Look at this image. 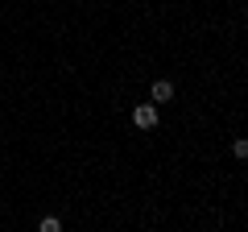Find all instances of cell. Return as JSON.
Wrapping results in <instances>:
<instances>
[{
    "label": "cell",
    "instance_id": "obj_1",
    "mask_svg": "<svg viewBox=\"0 0 248 232\" xmlns=\"http://www.w3.org/2000/svg\"><path fill=\"white\" fill-rule=\"evenodd\" d=\"M133 125H137V129H157V104H149V99L137 104V108H133Z\"/></svg>",
    "mask_w": 248,
    "mask_h": 232
},
{
    "label": "cell",
    "instance_id": "obj_2",
    "mask_svg": "<svg viewBox=\"0 0 248 232\" xmlns=\"http://www.w3.org/2000/svg\"><path fill=\"white\" fill-rule=\"evenodd\" d=\"M170 99H174V83L170 79H157L149 87V104H170Z\"/></svg>",
    "mask_w": 248,
    "mask_h": 232
},
{
    "label": "cell",
    "instance_id": "obj_3",
    "mask_svg": "<svg viewBox=\"0 0 248 232\" xmlns=\"http://www.w3.org/2000/svg\"><path fill=\"white\" fill-rule=\"evenodd\" d=\"M232 158H236V162H248V137H236V141H232Z\"/></svg>",
    "mask_w": 248,
    "mask_h": 232
},
{
    "label": "cell",
    "instance_id": "obj_4",
    "mask_svg": "<svg viewBox=\"0 0 248 232\" xmlns=\"http://www.w3.org/2000/svg\"><path fill=\"white\" fill-rule=\"evenodd\" d=\"M37 232H62V220L58 215H42L37 220Z\"/></svg>",
    "mask_w": 248,
    "mask_h": 232
}]
</instances>
